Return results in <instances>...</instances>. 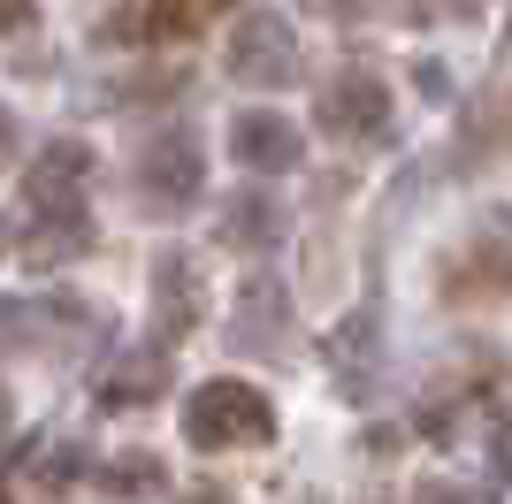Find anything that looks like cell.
Listing matches in <instances>:
<instances>
[{"instance_id":"1","label":"cell","mask_w":512,"mask_h":504,"mask_svg":"<svg viewBox=\"0 0 512 504\" xmlns=\"http://www.w3.org/2000/svg\"><path fill=\"white\" fill-rule=\"evenodd\" d=\"M436 291L459 314H482V306H505L512 298V207H482L474 230L444 252L436 268Z\"/></svg>"},{"instance_id":"2","label":"cell","mask_w":512,"mask_h":504,"mask_svg":"<svg viewBox=\"0 0 512 504\" xmlns=\"http://www.w3.org/2000/svg\"><path fill=\"white\" fill-rule=\"evenodd\" d=\"M268 436H276V405L253 382L214 375L184 398V443H199V451H260Z\"/></svg>"},{"instance_id":"3","label":"cell","mask_w":512,"mask_h":504,"mask_svg":"<svg viewBox=\"0 0 512 504\" xmlns=\"http://www.w3.org/2000/svg\"><path fill=\"white\" fill-rule=\"evenodd\" d=\"M130 184H138V207L146 214H184L207 191V153H199L192 130H153L138 146V161H130Z\"/></svg>"},{"instance_id":"4","label":"cell","mask_w":512,"mask_h":504,"mask_svg":"<svg viewBox=\"0 0 512 504\" xmlns=\"http://www.w3.org/2000/svg\"><path fill=\"white\" fill-rule=\"evenodd\" d=\"M222 69H230L237 84H253V92L291 84V77H299V31H291V16H276V8H245V16L230 23V39H222Z\"/></svg>"},{"instance_id":"5","label":"cell","mask_w":512,"mask_h":504,"mask_svg":"<svg viewBox=\"0 0 512 504\" xmlns=\"http://www.w3.org/2000/svg\"><path fill=\"white\" fill-rule=\"evenodd\" d=\"M92 176H100V153L85 138H54V146H39V161L23 176V199H31V214H85Z\"/></svg>"},{"instance_id":"6","label":"cell","mask_w":512,"mask_h":504,"mask_svg":"<svg viewBox=\"0 0 512 504\" xmlns=\"http://www.w3.org/2000/svg\"><path fill=\"white\" fill-rule=\"evenodd\" d=\"M314 123L329 138H383L390 130V84L375 69H337L314 100Z\"/></svg>"},{"instance_id":"7","label":"cell","mask_w":512,"mask_h":504,"mask_svg":"<svg viewBox=\"0 0 512 504\" xmlns=\"http://www.w3.org/2000/svg\"><path fill=\"white\" fill-rule=\"evenodd\" d=\"M153 321H161V344H184V336L207 321V275H199V252L169 245L153 260Z\"/></svg>"},{"instance_id":"8","label":"cell","mask_w":512,"mask_h":504,"mask_svg":"<svg viewBox=\"0 0 512 504\" xmlns=\"http://www.w3.org/2000/svg\"><path fill=\"white\" fill-rule=\"evenodd\" d=\"M230 344H237V352H260V359L291 352V298H283L276 275H245V283H237Z\"/></svg>"},{"instance_id":"9","label":"cell","mask_w":512,"mask_h":504,"mask_svg":"<svg viewBox=\"0 0 512 504\" xmlns=\"http://www.w3.org/2000/svg\"><path fill=\"white\" fill-rule=\"evenodd\" d=\"M230 153L253 168V176H291V168L306 161V138H299L291 115H276V107H245L230 123Z\"/></svg>"},{"instance_id":"10","label":"cell","mask_w":512,"mask_h":504,"mask_svg":"<svg viewBox=\"0 0 512 504\" xmlns=\"http://www.w3.org/2000/svg\"><path fill=\"white\" fill-rule=\"evenodd\" d=\"M222 8H230V0H146V8H130L123 23H107V39H192Z\"/></svg>"},{"instance_id":"11","label":"cell","mask_w":512,"mask_h":504,"mask_svg":"<svg viewBox=\"0 0 512 504\" xmlns=\"http://www.w3.org/2000/svg\"><path fill=\"white\" fill-rule=\"evenodd\" d=\"M214 237L237 252H268L283 237V199H268V191H230L222 199V222H214Z\"/></svg>"},{"instance_id":"12","label":"cell","mask_w":512,"mask_h":504,"mask_svg":"<svg viewBox=\"0 0 512 504\" xmlns=\"http://www.w3.org/2000/svg\"><path fill=\"white\" fill-rule=\"evenodd\" d=\"M161 382H169V352L146 344V352H123L92 390H100V405H153V398H161Z\"/></svg>"},{"instance_id":"13","label":"cell","mask_w":512,"mask_h":504,"mask_svg":"<svg viewBox=\"0 0 512 504\" xmlns=\"http://www.w3.org/2000/svg\"><path fill=\"white\" fill-rule=\"evenodd\" d=\"M92 214H31V237H23V252H31V268H62V260H85L92 252Z\"/></svg>"},{"instance_id":"14","label":"cell","mask_w":512,"mask_h":504,"mask_svg":"<svg viewBox=\"0 0 512 504\" xmlns=\"http://www.w3.org/2000/svg\"><path fill=\"white\" fill-rule=\"evenodd\" d=\"M54 321V306H16V298H0V344H39V329Z\"/></svg>"},{"instance_id":"15","label":"cell","mask_w":512,"mask_h":504,"mask_svg":"<svg viewBox=\"0 0 512 504\" xmlns=\"http://www.w3.org/2000/svg\"><path fill=\"white\" fill-rule=\"evenodd\" d=\"M107 489H161V466L153 459H123V466H107Z\"/></svg>"},{"instance_id":"16","label":"cell","mask_w":512,"mask_h":504,"mask_svg":"<svg viewBox=\"0 0 512 504\" xmlns=\"http://www.w3.org/2000/svg\"><path fill=\"white\" fill-rule=\"evenodd\" d=\"M23 23H31V0H0V39H8V31H23Z\"/></svg>"},{"instance_id":"17","label":"cell","mask_w":512,"mask_h":504,"mask_svg":"<svg viewBox=\"0 0 512 504\" xmlns=\"http://www.w3.org/2000/svg\"><path fill=\"white\" fill-rule=\"evenodd\" d=\"M413 8H421V16H413V23H436V8H459V16H467L474 0H413Z\"/></svg>"},{"instance_id":"18","label":"cell","mask_w":512,"mask_h":504,"mask_svg":"<svg viewBox=\"0 0 512 504\" xmlns=\"http://www.w3.org/2000/svg\"><path fill=\"white\" fill-rule=\"evenodd\" d=\"M8 153H16V115L0 107V168H8Z\"/></svg>"},{"instance_id":"19","label":"cell","mask_w":512,"mask_h":504,"mask_svg":"<svg viewBox=\"0 0 512 504\" xmlns=\"http://www.w3.org/2000/svg\"><path fill=\"white\" fill-rule=\"evenodd\" d=\"M383 0H337V16H375Z\"/></svg>"},{"instance_id":"20","label":"cell","mask_w":512,"mask_h":504,"mask_svg":"<svg viewBox=\"0 0 512 504\" xmlns=\"http://www.w3.org/2000/svg\"><path fill=\"white\" fill-rule=\"evenodd\" d=\"M8 428H16V405H8V390H0V443H8Z\"/></svg>"},{"instance_id":"21","label":"cell","mask_w":512,"mask_h":504,"mask_svg":"<svg viewBox=\"0 0 512 504\" xmlns=\"http://www.w3.org/2000/svg\"><path fill=\"white\" fill-rule=\"evenodd\" d=\"M192 504H230V497H222V489H192Z\"/></svg>"},{"instance_id":"22","label":"cell","mask_w":512,"mask_h":504,"mask_svg":"<svg viewBox=\"0 0 512 504\" xmlns=\"http://www.w3.org/2000/svg\"><path fill=\"white\" fill-rule=\"evenodd\" d=\"M0 245H8V230H0Z\"/></svg>"}]
</instances>
